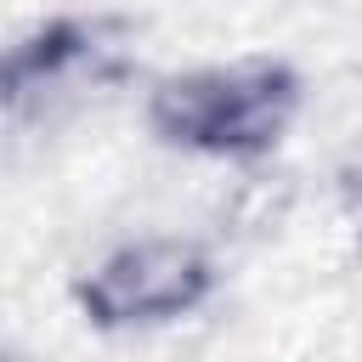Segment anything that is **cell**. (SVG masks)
<instances>
[{
  "mask_svg": "<svg viewBox=\"0 0 362 362\" xmlns=\"http://www.w3.org/2000/svg\"><path fill=\"white\" fill-rule=\"evenodd\" d=\"M294 74L277 62H226V68H192L153 90V130L175 147L215 153V158H249L266 153L288 119H294Z\"/></svg>",
  "mask_w": 362,
  "mask_h": 362,
  "instance_id": "6da1fadb",
  "label": "cell"
},
{
  "mask_svg": "<svg viewBox=\"0 0 362 362\" xmlns=\"http://www.w3.org/2000/svg\"><path fill=\"white\" fill-rule=\"evenodd\" d=\"M209 288H215V260L204 255V243L153 232V238H130L107 249L85 272L79 305L102 328H153V322H175L198 311Z\"/></svg>",
  "mask_w": 362,
  "mask_h": 362,
  "instance_id": "7a4b0ae2",
  "label": "cell"
},
{
  "mask_svg": "<svg viewBox=\"0 0 362 362\" xmlns=\"http://www.w3.org/2000/svg\"><path fill=\"white\" fill-rule=\"evenodd\" d=\"M96 57H102V45L85 28H74V23L40 28L17 51H6V62H0V96L17 102V107H45V102L79 90L85 74L96 79Z\"/></svg>",
  "mask_w": 362,
  "mask_h": 362,
  "instance_id": "3957f363",
  "label": "cell"
}]
</instances>
